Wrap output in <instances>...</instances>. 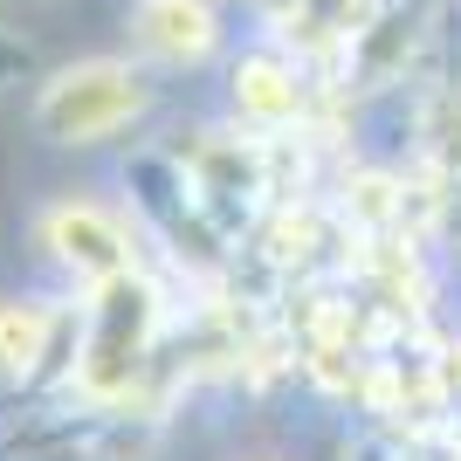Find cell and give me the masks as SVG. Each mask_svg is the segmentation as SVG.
<instances>
[{
  "instance_id": "1",
  "label": "cell",
  "mask_w": 461,
  "mask_h": 461,
  "mask_svg": "<svg viewBox=\"0 0 461 461\" xmlns=\"http://www.w3.org/2000/svg\"><path fill=\"white\" fill-rule=\"evenodd\" d=\"M138 104H145V90H138L131 69H117V62H83V69H62V77L41 90L35 117H41V131L62 138V145H90V138L117 131Z\"/></svg>"
},
{
  "instance_id": "2",
  "label": "cell",
  "mask_w": 461,
  "mask_h": 461,
  "mask_svg": "<svg viewBox=\"0 0 461 461\" xmlns=\"http://www.w3.org/2000/svg\"><path fill=\"white\" fill-rule=\"evenodd\" d=\"M49 249H56L77 276H96V283H117L124 262H131L124 234H117L96 207H56L49 213Z\"/></svg>"
},
{
  "instance_id": "3",
  "label": "cell",
  "mask_w": 461,
  "mask_h": 461,
  "mask_svg": "<svg viewBox=\"0 0 461 461\" xmlns=\"http://www.w3.org/2000/svg\"><path fill=\"white\" fill-rule=\"evenodd\" d=\"M138 35L166 62H200L213 49V14L200 0H145L138 7Z\"/></svg>"
},
{
  "instance_id": "4",
  "label": "cell",
  "mask_w": 461,
  "mask_h": 461,
  "mask_svg": "<svg viewBox=\"0 0 461 461\" xmlns=\"http://www.w3.org/2000/svg\"><path fill=\"white\" fill-rule=\"evenodd\" d=\"M234 96H241L249 117H269V124L296 117V77H289L283 62H269V56H255V62L234 69Z\"/></svg>"
},
{
  "instance_id": "5",
  "label": "cell",
  "mask_w": 461,
  "mask_h": 461,
  "mask_svg": "<svg viewBox=\"0 0 461 461\" xmlns=\"http://www.w3.org/2000/svg\"><path fill=\"white\" fill-rule=\"evenodd\" d=\"M41 345H49V310L0 303V372H35Z\"/></svg>"
},
{
  "instance_id": "6",
  "label": "cell",
  "mask_w": 461,
  "mask_h": 461,
  "mask_svg": "<svg viewBox=\"0 0 461 461\" xmlns=\"http://www.w3.org/2000/svg\"><path fill=\"white\" fill-rule=\"evenodd\" d=\"M345 207H351V221L385 228V221H400V213H406V193H400V179H385V173H358L345 186Z\"/></svg>"
},
{
  "instance_id": "7",
  "label": "cell",
  "mask_w": 461,
  "mask_h": 461,
  "mask_svg": "<svg viewBox=\"0 0 461 461\" xmlns=\"http://www.w3.org/2000/svg\"><path fill=\"white\" fill-rule=\"evenodd\" d=\"M427 152L461 173V96H441V104L427 111Z\"/></svg>"
},
{
  "instance_id": "8",
  "label": "cell",
  "mask_w": 461,
  "mask_h": 461,
  "mask_svg": "<svg viewBox=\"0 0 461 461\" xmlns=\"http://www.w3.org/2000/svg\"><path fill=\"white\" fill-rule=\"evenodd\" d=\"M455 193H461V173H455Z\"/></svg>"
}]
</instances>
